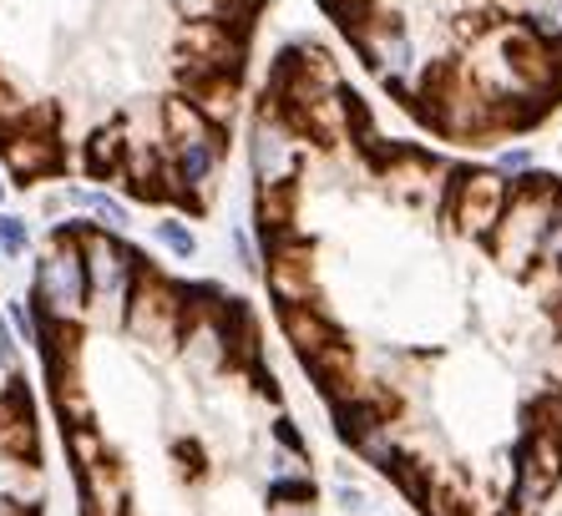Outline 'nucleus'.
<instances>
[{
    "label": "nucleus",
    "instance_id": "obj_13",
    "mask_svg": "<svg viewBox=\"0 0 562 516\" xmlns=\"http://www.w3.org/2000/svg\"><path fill=\"white\" fill-rule=\"evenodd\" d=\"M279 324H284V335H289V345L300 349L304 360H314L319 349H329L335 339H340V329L319 314V304H279Z\"/></svg>",
    "mask_w": 562,
    "mask_h": 516
},
{
    "label": "nucleus",
    "instance_id": "obj_19",
    "mask_svg": "<svg viewBox=\"0 0 562 516\" xmlns=\"http://www.w3.org/2000/svg\"><path fill=\"white\" fill-rule=\"evenodd\" d=\"M335 502H340V512L345 516H370V496H366V486H355V481H335Z\"/></svg>",
    "mask_w": 562,
    "mask_h": 516
},
{
    "label": "nucleus",
    "instance_id": "obj_1",
    "mask_svg": "<svg viewBox=\"0 0 562 516\" xmlns=\"http://www.w3.org/2000/svg\"><path fill=\"white\" fill-rule=\"evenodd\" d=\"M345 36H350L355 56L366 61L370 77L385 91H395L401 102H416L420 91H426V81H431V71L441 66L436 56H426V46H420V36L411 31L406 15H395V11L366 5V11L345 26Z\"/></svg>",
    "mask_w": 562,
    "mask_h": 516
},
{
    "label": "nucleus",
    "instance_id": "obj_14",
    "mask_svg": "<svg viewBox=\"0 0 562 516\" xmlns=\"http://www.w3.org/2000/svg\"><path fill=\"white\" fill-rule=\"evenodd\" d=\"M153 244L168 248V254L183 258V263H193V258L203 254V244H198V233L188 228V218H157L153 223Z\"/></svg>",
    "mask_w": 562,
    "mask_h": 516
},
{
    "label": "nucleus",
    "instance_id": "obj_12",
    "mask_svg": "<svg viewBox=\"0 0 562 516\" xmlns=\"http://www.w3.org/2000/svg\"><path fill=\"white\" fill-rule=\"evenodd\" d=\"M61 198H66V207L87 213V223H97V228L122 233V238L132 233V207H127V198H117L112 188H87V182H71V188H61Z\"/></svg>",
    "mask_w": 562,
    "mask_h": 516
},
{
    "label": "nucleus",
    "instance_id": "obj_7",
    "mask_svg": "<svg viewBox=\"0 0 562 516\" xmlns=\"http://www.w3.org/2000/svg\"><path fill=\"white\" fill-rule=\"evenodd\" d=\"M300 168H304V137L263 102L259 122L249 127V172L259 182V193H294Z\"/></svg>",
    "mask_w": 562,
    "mask_h": 516
},
{
    "label": "nucleus",
    "instance_id": "obj_5",
    "mask_svg": "<svg viewBox=\"0 0 562 516\" xmlns=\"http://www.w3.org/2000/svg\"><path fill=\"white\" fill-rule=\"evenodd\" d=\"M188 294L178 284H168L157 269H143V279H137V289H132L127 299V314H122V335L137 339V345H147L153 355H168V349H178V339H183V324H188Z\"/></svg>",
    "mask_w": 562,
    "mask_h": 516
},
{
    "label": "nucleus",
    "instance_id": "obj_9",
    "mask_svg": "<svg viewBox=\"0 0 562 516\" xmlns=\"http://www.w3.org/2000/svg\"><path fill=\"white\" fill-rule=\"evenodd\" d=\"M0 162L15 182L46 178L61 162V143L52 137V127H36V122H15V127H0Z\"/></svg>",
    "mask_w": 562,
    "mask_h": 516
},
{
    "label": "nucleus",
    "instance_id": "obj_8",
    "mask_svg": "<svg viewBox=\"0 0 562 516\" xmlns=\"http://www.w3.org/2000/svg\"><path fill=\"white\" fill-rule=\"evenodd\" d=\"M223 153H228V137L223 132H203L193 143H168V178H172V198L183 203H213L223 182Z\"/></svg>",
    "mask_w": 562,
    "mask_h": 516
},
{
    "label": "nucleus",
    "instance_id": "obj_3",
    "mask_svg": "<svg viewBox=\"0 0 562 516\" xmlns=\"http://www.w3.org/2000/svg\"><path fill=\"white\" fill-rule=\"evenodd\" d=\"M31 304L46 324H87V263H81L77 223H56L46 248L31 263Z\"/></svg>",
    "mask_w": 562,
    "mask_h": 516
},
{
    "label": "nucleus",
    "instance_id": "obj_16",
    "mask_svg": "<svg viewBox=\"0 0 562 516\" xmlns=\"http://www.w3.org/2000/svg\"><path fill=\"white\" fill-rule=\"evenodd\" d=\"M31 248H36V228H31V218L11 213V207H0V258L15 263V258H26Z\"/></svg>",
    "mask_w": 562,
    "mask_h": 516
},
{
    "label": "nucleus",
    "instance_id": "obj_18",
    "mask_svg": "<svg viewBox=\"0 0 562 516\" xmlns=\"http://www.w3.org/2000/svg\"><path fill=\"white\" fill-rule=\"evenodd\" d=\"M269 436L279 440V451H289V456H310V436H304V430L294 426L289 415H274V420H269Z\"/></svg>",
    "mask_w": 562,
    "mask_h": 516
},
{
    "label": "nucleus",
    "instance_id": "obj_22",
    "mask_svg": "<svg viewBox=\"0 0 562 516\" xmlns=\"http://www.w3.org/2000/svg\"><path fill=\"white\" fill-rule=\"evenodd\" d=\"M5 198H11V182H5V168H0V207H5Z\"/></svg>",
    "mask_w": 562,
    "mask_h": 516
},
{
    "label": "nucleus",
    "instance_id": "obj_10",
    "mask_svg": "<svg viewBox=\"0 0 562 516\" xmlns=\"http://www.w3.org/2000/svg\"><path fill=\"white\" fill-rule=\"evenodd\" d=\"M269 294L279 304H310L314 284H310V258H304V244H269Z\"/></svg>",
    "mask_w": 562,
    "mask_h": 516
},
{
    "label": "nucleus",
    "instance_id": "obj_11",
    "mask_svg": "<svg viewBox=\"0 0 562 516\" xmlns=\"http://www.w3.org/2000/svg\"><path fill=\"white\" fill-rule=\"evenodd\" d=\"M77 491H81V516H127V481H122V471L112 461L81 465Z\"/></svg>",
    "mask_w": 562,
    "mask_h": 516
},
{
    "label": "nucleus",
    "instance_id": "obj_15",
    "mask_svg": "<svg viewBox=\"0 0 562 516\" xmlns=\"http://www.w3.org/2000/svg\"><path fill=\"white\" fill-rule=\"evenodd\" d=\"M0 314H5V324H11V335L21 339V345H41V329H46V319L36 314V304H31L26 294L0 299Z\"/></svg>",
    "mask_w": 562,
    "mask_h": 516
},
{
    "label": "nucleus",
    "instance_id": "obj_2",
    "mask_svg": "<svg viewBox=\"0 0 562 516\" xmlns=\"http://www.w3.org/2000/svg\"><path fill=\"white\" fill-rule=\"evenodd\" d=\"M552 218H562V182L548 172H527L522 182H512L507 207H502L497 228L486 238L492 258L512 279H527L537 269V248H542V233L552 228Z\"/></svg>",
    "mask_w": 562,
    "mask_h": 516
},
{
    "label": "nucleus",
    "instance_id": "obj_4",
    "mask_svg": "<svg viewBox=\"0 0 562 516\" xmlns=\"http://www.w3.org/2000/svg\"><path fill=\"white\" fill-rule=\"evenodd\" d=\"M77 244H81V263H87V304H92L87 319L122 324L127 299L147 263L137 258V248H132L122 233H106L87 218H77Z\"/></svg>",
    "mask_w": 562,
    "mask_h": 516
},
{
    "label": "nucleus",
    "instance_id": "obj_6",
    "mask_svg": "<svg viewBox=\"0 0 562 516\" xmlns=\"http://www.w3.org/2000/svg\"><path fill=\"white\" fill-rule=\"evenodd\" d=\"M507 193H512V182L497 178L492 168H461L446 182L441 213L451 218V228H457L467 244H486L502 218V207H507Z\"/></svg>",
    "mask_w": 562,
    "mask_h": 516
},
{
    "label": "nucleus",
    "instance_id": "obj_20",
    "mask_svg": "<svg viewBox=\"0 0 562 516\" xmlns=\"http://www.w3.org/2000/svg\"><path fill=\"white\" fill-rule=\"evenodd\" d=\"M21 370V339L11 335V324L0 314V374H15Z\"/></svg>",
    "mask_w": 562,
    "mask_h": 516
},
{
    "label": "nucleus",
    "instance_id": "obj_17",
    "mask_svg": "<svg viewBox=\"0 0 562 516\" xmlns=\"http://www.w3.org/2000/svg\"><path fill=\"white\" fill-rule=\"evenodd\" d=\"M537 168V153L532 147H497V157H492V172H497V178H507V182H522L527 172Z\"/></svg>",
    "mask_w": 562,
    "mask_h": 516
},
{
    "label": "nucleus",
    "instance_id": "obj_21",
    "mask_svg": "<svg viewBox=\"0 0 562 516\" xmlns=\"http://www.w3.org/2000/svg\"><path fill=\"white\" fill-rule=\"evenodd\" d=\"M228 238H234V254H238V269H259V248H254V238H249V228H244V223H234V228H228Z\"/></svg>",
    "mask_w": 562,
    "mask_h": 516
}]
</instances>
